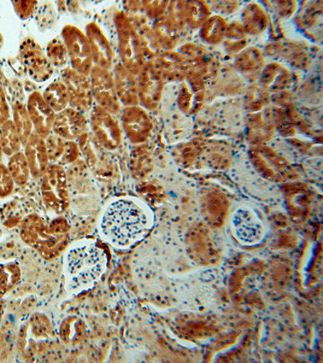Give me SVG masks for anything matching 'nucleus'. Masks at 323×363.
I'll return each instance as SVG.
<instances>
[{
	"mask_svg": "<svg viewBox=\"0 0 323 363\" xmlns=\"http://www.w3.org/2000/svg\"><path fill=\"white\" fill-rule=\"evenodd\" d=\"M114 83L117 97L124 107L136 106L140 104L138 80L135 75L122 65L117 63L114 67Z\"/></svg>",
	"mask_w": 323,
	"mask_h": 363,
	"instance_id": "obj_18",
	"label": "nucleus"
},
{
	"mask_svg": "<svg viewBox=\"0 0 323 363\" xmlns=\"http://www.w3.org/2000/svg\"><path fill=\"white\" fill-rule=\"evenodd\" d=\"M234 64L239 72L248 79H256L265 67L262 52L256 47H250L240 52Z\"/></svg>",
	"mask_w": 323,
	"mask_h": 363,
	"instance_id": "obj_20",
	"label": "nucleus"
},
{
	"mask_svg": "<svg viewBox=\"0 0 323 363\" xmlns=\"http://www.w3.org/2000/svg\"><path fill=\"white\" fill-rule=\"evenodd\" d=\"M114 23L119 36L121 64L129 72L138 76L145 64L138 33L124 11L116 13Z\"/></svg>",
	"mask_w": 323,
	"mask_h": 363,
	"instance_id": "obj_3",
	"label": "nucleus"
},
{
	"mask_svg": "<svg viewBox=\"0 0 323 363\" xmlns=\"http://www.w3.org/2000/svg\"><path fill=\"white\" fill-rule=\"evenodd\" d=\"M45 54L54 67L63 68L70 60L67 46L60 38L50 40L47 45Z\"/></svg>",
	"mask_w": 323,
	"mask_h": 363,
	"instance_id": "obj_32",
	"label": "nucleus"
},
{
	"mask_svg": "<svg viewBox=\"0 0 323 363\" xmlns=\"http://www.w3.org/2000/svg\"><path fill=\"white\" fill-rule=\"evenodd\" d=\"M23 147H25L23 154L26 157L32 177L36 179L42 178L47 168L50 165L45 139L33 131Z\"/></svg>",
	"mask_w": 323,
	"mask_h": 363,
	"instance_id": "obj_17",
	"label": "nucleus"
},
{
	"mask_svg": "<svg viewBox=\"0 0 323 363\" xmlns=\"http://www.w3.org/2000/svg\"><path fill=\"white\" fill-rule=\"evenodd\" d=\"M161 48L172 50L178 43V28L168 16L158 17L152 28Z\"/></svg>",
	"mask_w": 323,
	"mask_h": 363,
	"instance_id": "obj_22",
	"label": "nucleus"
},
{
	"mask_svg": "<svg viewBox=\"0 0 323 363\" xmlns=\"http://www.w3.org/2000/svg\"><path fill=\"white\" fill-rule=\"evenodd\" d=\"M227 23L220 15H211L199 29V36L205 43L219 45L226 37Z\"/></svg>",
	"mask_w": 323,
	"mask_h": 363,
	"instance_id": "obj_23",
	"label": "nucleus"
},
{
	"mask_svg": "<svg viewBox=\"0 0 323 363\" xmlns=\"http://www.w3.org/2000/svg\"><path fill=\"white\" fill-rule=\"evenodd\" d=\"M13 4L17 16L23 21H26L33 15L36 10L37 1H13Z\"/></svg>",
	"mask_w": 323,
	"mask_h": 363,
	"instance_id": "obj_36",
	"label": "nucleus"
},
{
	"mask_svg": "<svg viewBox=\"0 0 323 363\" xmlns=\"http://www.w3.org/2000/svg\"><path fill=\"white\" fill-rule=\"evenodd\" d=\"M60 79L69 93V107L84 114L90 112L94 101L90 78L72 67H66L62 69Z\"/></svg>",
	"mask_w": 323,
	"mask_h": 363,
	"instance_id": "obj_7",
	"label": "nucleus"
},
{
	"mask_svg": "<svg viewBox=\"0 0 323 363\" xmlns=\"http://www.w3.org/2000/svg\"><path fill=\"white\" fill-rule=\"evenodd\" d=\"M154 225V215L144 202L135 197L111 201L99 221L102 238L111 247L126 250L143 239Z\"/></svg>",
	"mask_w": 323,
	"mask_h": 363,
	"instance_id": "obj_1",
	"label": "nucleus"
},
{
	"mask_svg": "<svg viewBox=\"0 0 323 363\" xmlns=\"http://www.w3.org/2000/svg\"><path fill=\"white\" fill-rule=\"evenodd\" d=\"M121 130L133 144L146 142L152 130V123L146 111L136 106L124 107L121 112Z\"/></svg>",
	"mask_w": 323,
	"mask_h": 363,
	"instance_id": "obj_10",
	"label": "nucleus"
},
{
	"mask_svg": "<svg viewBox=\"0 0 323 363\" xmlns=\"http://www.w3.org/2000/svg\"><path fill=\"white\" fill-rule=\"evenodd\" d=\"M42 178L45 200L58 208H62L67 197V179L64 167L50 164Z\"/></svg>",
	"mask_w": 323,
	"mask_h": 363,
	"instance_id": "obj_14",
	"label": "nucleus"
},
{
	"mask_svg": "<svg viewBox=\"0 0 323 363\" xmlns=\"http://www.w3.org/2000/svg\"><path fill=\"white\" fill-rule=\"evenodd\" d=\"M7 167L11 177L17 185H25L31 177V168H29L25 154L21 151L9 157Z\"/></svg>",
	"mask_w": 323,
	"mask_h": 363,
	"instance_id": "obj_31",
	"label": "nucleus"
},
{
	"mask_svg": "<svg viewBox=\"0 0 323 363\" xmlns=\"http://www.w3.org/2000/svg\"><path fill=\"white\" fill-rule=\"evenodd\" d=\"M169 18L175 23L176 28H182L185 25V2L169 3Z\"/></svg>",
	"mask_w": 323,
	"mask_h": 363,
	"instance_id": "obj_33",
	"label": "nucleus"
},
{
	"mask_svg": "<svg viewBox=\"0 0 323 363\" xmlns=\"http://www.w3.org/2000/svg\"><path fill=\"white\" fill-rule=\"evenodd\" d=\"M210 16V9L207 3L204 1L185 2V21L191 28H201Z\"/></svg>",
	"mask_w": 323,
	"mask_h": 363,
	"instance_id": "obj_29",
	"label": "nucleus"
},
{
	"mask_svg": "<svg viewBox=\"0 0 323 363\" xmlns=\"http://www.w3.org/2000/svg\"><path fill=\"white\" fill-rule=\"evenodd\" d=\"M13 120L21 140L22 146H25L33 133V125L29 117L26 104L17 101L13 104Z\"/></svg>",
	"mask_w": 323,
	"mask_h": 363,
	"instance_id": "obj_26",
	"label": "nucleus"
},
{
	"mask_svg": "<svg viewBox=\"0 0 323 363\" xmlns=\"http://www.w3.org/2000/svg\"><path fill=\"white\" fill-rule=\"evenodd\" d=\"M89 125L94 137L102 147L115 151L122 143V130L113 114L98 104L90 111Z\"/></svg>",
	"mask_w": 323,
	"mask_h": 363,
	"instance_id": "obj_5",
	"label": "nucleus"
},
{
	"mask_svg": "<svg viewBox=\"0 0 323 363\" xmlns=\"http://www.w3.org/2000/svg\"><path fill=\"white\" fill-rule=\"evenodd\" d=\"M15 182L8 167L0 162V197L8 196L14 189Z\"/></svg>",
	"mask_w": 323,
	"mask_h": 363,
	"instance_id": "obj_34",
	"label": "nucleus"
},
{
	"mask_svg": "<svg viewBox=\"0 0 323 363\" xmlns=\"http://www.w3.org/2000/svg\"><path fill=\"white\" fill-rule=\"evenodd\" d=\"M62 37L68 51L70 67L89 77L94 63L86 34L78 27L67 25L62 28Z\"/></svg>",
	"mask_w": 323,
	"mask_h": 363,
	"instance_id": "obj_4",
	"label": "nucleus"
},
{
	"mask_svg": "<svg viewBox=\"0 0 323 363\" xmlns=\"http://www.w3.org/2000/svg\"><path fill=\"white\" fill-rule=\"evenodd\" d=\"M108 262L106 251L94 240H81L70 245L63 263L67 294L77 295L93 288L106 272Z\"/></svg>",
	"mask_w": 323,
	"mask_h": 363,
	"instance_id": "obj_2",
	"label": "nucleus"
},
{
	"mask_svg": "<svg viewBox=\"0 0 323 363\" xmlns=\"http://www.w3.org/2000/svg\"><path fill=\"white\" fill-rule=\"evenodd\" d=\"M146 14L150 19L156 20L163 16L164 11L168 8L169 2L166 1H144L142 3Z\"/></svg>",
	"mask_w": 323,
	"mask_h": 363,
	"instance_id": "obj_35",
	"label": "nucleus"
},
{
	"mask_svg": "<svg viewBox=\"0 0 323 363\" xmlns=\"http://www.w3.org/2000/svg\"><path fill=\"white\" fill-rule=\"evenodd\" d=\"M3 44H4V38H3L1 33H0V48H1V47L3 46Z\"/></svg>",
	"mask_w": 323,
	"mask_h": 363,
	"instance_id": "obj_39",
	"label": "nucleus"
},
{
	"mask_svg": "<svg viewBox=\"0 0 323 363\" xmlns=\"http://www.w3.org/2000/svg\"><path fill=\"white\" fill-rule=\"evenodd\" d=\"M231 226L234 238L243 245L261 243L265 237V226L253 208L241 206L231 216Z\"/></svg>",
	"mask_w": 323,
	"mask_h": 363,
	"instance_id": "obj_6",
	"label": "nucleus"
},
{
	"mask_svg": "<svg viewBox=\"0 0 323 363\" xmlns=\"http://www.w3.org/2000/svg\"><path fill=\"white\" fill-rule=\"evenodd\" d=\"M292 79L290 70L278 63L269 64L263 68L261 74V84L270 89L285 87L290 83Z\"/></svg>",
	"mask_w": 323,
	"mask_h": 363,
	"instance_id": "obj_25",
	"label": "nucleus"
},
{
	"mask_svg": "<svg viewBox=\"0 0 323 363\" xmlns=\"http://www.w3.org/2000/svg\"><path fill=\"white\" fill-rule=\"evenodd\" d=\"M42 94L45 102L56 113L69 107V93L61 79L53 81Z\"/></svg>",
	"mask_w": 323,
	"mask_h": 363,
	"instance_id": "obj_24",
	"label": "nucleus"
},
{
	"mask_svg": "<svg viewBox=\"0 0 323 363\" xmlns=\"http://www.w3.org/2000/svg\"><path fill=\"white\" fill-rule=\"evenodd\" d=\"M141 48L146 62H154L161 52V46L152 28L148 26H143L138 33Z\"/></svg>",
	"mask_w": 323,
	"mask_h": 363,
	"instance_id": "obj_30",
	"label": "nucleus"
},
{
	"mask_svg": "<svg viewBox=\"0 0 323 363\" xmlns=\"http://www.w3.org/2000/svg\"><path fill=\"white\" fill-rule=\"evenodd\" d=\"M0 140L4 155L11 157L21 151L23 146L13 120L9 119L0 125Z\"/></svg>",
	"mask_w": 323,
	"mask_h": 363,
	"instance_id": "obj_27",
	"label": "nucleus"
},
{
	"mask_svg": "<svg viewBox=\"0 0 323 363\" xmlns=\"http://www.w3.org/2000/svg\"><path fill=\"white\" fill-rule=\"evenodd\" d=\"M153 64L163 81H174L186 78L187 70L185 60L179 52L173 50L161 52Z\"/></svg>",
	"mask_w": 323,
	"mask_h": 363,
	"instance_id": "obj_19",
	"label": "nucleus"
},
{
	"mask_svg": "<svg viewBox=\"0 0 323 363\" xmlns=\"http://www.w3.org/2000/svg\"><path fill=\"white\" fill-rule=\"evenodd\" d=\"M86 36L89 42L94 66L109 70L113 67L114 52L113 48L96 22L86 26Z\"/></svg>",
	"mask_w": 323,
	"mask_h": 363,
	"instance_id": "obj_15",
	"label": "nucleus"
},
{
	"mask_svg": "<svg viewBox=\"0 0 323 363\" xmlns=\"http://www.w3.org/2000/svg\"><path fill=\"white\" fill-rule=\"evenodd\" d=\"M26 108L33 125V130L44 139L52 133L57 113L47 104L43 94L35 91L28 96Z\"/></svg>",
	"mask_w": 323,
	"mask_h": 363,
	"instance_id": "obj_12",
	"label": "nucleus"
},
{
	"mask_svg": "<svg viewBox=\"0 0 323 363\" xmlns=\"http://www.w3.org/2000/svg\"><path fill=\"white\" fill-rule=\"evenodd\" d=\"M94 101L111 114H119L121 104L117 97L114 79L109 70L94 66L90 76Z\"/></svg>",
	"mask_w": 323,
	"mask_h": 363,
	"instance_id": "obj_8",
	"label": "nucleus"
},
{
	"mask_svg": "<svg viewBox=\"0 0 323 363\" xmlns=\"http://www.w3.org/2000/svg\"><path fill=\"white\" fill-rule=\"evenodd\" d=\"M20 54L32 80L42 84L52 77L55 67L52 66L42 47L33 39L27 38L23 40Z\"/></svg>",
	"mask_w": 323,
	"mask_h": 363,
	"instance_id": "obj_9",
	"label": "nucleus"
},
{
	"mask_svg": "<svg viewBox=\"0 0 323 363\" xmlns=\"http://www.w3.org/2000/svg\"><path fill=\"white\" fill-rule=\"evenodd\" d=\"M139 102L149 110L157 108L162 96L164 81L153 62H146L138 75Z\"/></svg>",
	"mask_w": 323,
	"mask_h": 363,
	"instance_id": "obj_11",
	"label": "nucleus"
},
{
	"mask_svg": "<svg viewBox=\"0 0 323 363\" xmlns=\"http://www.w3.org/2000/svg\"><path fill=\"white\" fill-rule=\"evenodd\" d=\"M3 157H4V153H3V150H2L1 140H0V162H2Z\"/></svg>",
	"mask_w": 323,
	"mask_h": 363,
	"instance_id": "obj_38",
	"label": "nucleus"
},
{
	"mask_svg": "<svg viewBox=\"0 0 323 363\" xmlns=\"http://www.w3.org/2000/svg\"><path fill=\"white\" fill-rule=\"evenodd\" d=\"M223 43L229 54H239L245 50L246 46L248 45V38L241 22L234 21L227 26Z\"/></svg>",
	"mask_w": 323,
	"mask_h": 363,
	"instance_id": "obj_28",
	"label": "nucleus"
},
{
	"mask_svg": "<svg viewBox=\"0 0 323 363\" xmlns=\"http://www.w3.org/2000/svg\"><path fill=\"white\" fill-rule=\"evenodd\" d=\"M11 117V109L5 92L0 86V125L9 121Z\"/></svg>",
	"mask_w": 323,
	"mask_h": 363,
	"instance_id": "obj_37",
	"label": "nucleus"
},
{
	"mask_svg": "<svg viewBox=\"0 0 323 363\" xmlns=\"http://www.w3.org/2000/svg\"><path fill=\"white\" fill-rule=\"evenodd\" d=\"M88 121L84 113L67 107L57 113L52 133L68 140L78 139L88 132Z\"/></svg>",
	"mask_w": 323,
	"mask_h": 363,
	"instance_id": "obj_13",
	"label": "nucleus"
},
{
	"mask_svg": "<svg viewBox=\"0 0 323 363\" xmlns=\"http://www.w3.org/2000/svg\"><path fill=\"white\" fill-rule=\"evenodd\" d=\"M45 143L50 164L64 167L79 160L81 154L80 146L75 140H65L52 133L45 138Z\"/></svg>",
	"mask_w": 323,
	"mask_h": 363,
	"instance_id": "obj_16",
	"label": "nucleus"
},
{
	"mask_svg": "<svg viewBox=\"0 0 323 363\" xmlns=\"http://www.w3.org/2000/svg\"><path fill=\"white\" fill-rule=\"evenodd\" d=\"M241 23L246 33L256 35L263 33L268 26L265 10L256 3L249 4L243 11Z\"/></svg>",
	"mask_w": 323,
	"mask_h": 363,
	"instance_id": "obj_21",
	"label": "nucleus"
}]
</instances>
